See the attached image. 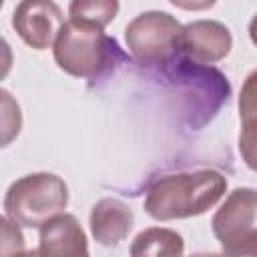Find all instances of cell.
<instances>
[{
    "instance_id": "obj_5",
    "label": "cell",
    "mask_w": 257,
    "mask_h": 257,
    "mask_svg": "<svg viewBox=\"0 0 257 257\" xmlns=\"http://www.w3.org/2000/svg\"><path fill=\"white\" fill-rule=\"evenodd\" d=\"M185 26L167 12H143L124 30L126 46L135 60L147 68H163L183 50Z\"/></svg>"
},
{
    "instance_id": "obj_4",
    "label": "cell",
    "mask_w": 257,
    "mask_h": 257,
    "mask_svg": "<svg viewBox=\"0 0 257 257\" xmlns=\"http://www.w3.org/2000/svg\"><path fill=\"white\" fill-rule=\"evenodd\" d=\"M66 205L68 187L52 173H34L14 181L4 199L6 217L24 227H42Z\"/></svg>"
},
{
    "instance_id": "obj_7",
    "label": "cell",
    "mask_w": 257,
    "mask_h": 257,
    "mask_svg": "<svg viewBox=\"0 0 257 257\" xmlns=\"http://www.w3.org/2000/svg\"><path fill=\"white\" fill-rule=\"evenodd\" d=\"M12 26L28 46L44 50L56 42L64 18L54 0H22L14 10Z\"/></svg>"
},
{
    "instance_id": "obj_6",
    "label": "cell",
    "mask_w": 257,
    "mask_h": 257,
    "mask_svg": "<svg viewBox=\"0 0 257 257\" xmlns=\"http://www.w3.org/2000/svg\"><path fill=\"white\" fill-rule=\"evenodd\" d=\"M211 225L227 255H257V191L235 189Z\"/></svg>"
},
{
    "instance_id": "obj_16",
    "label": "cell",
    "mask_w": 257,
    "mask_h": 257,
    "mask_svg": "<svg viewBox=\"0 0 257 257\" xmlns=\"http://www.w3.org/2000/svg\"><path fill=\"white\" fill-rule=\"evenodd\" d=\"M16 225L18 223L12 221L10 217L2 219V253L4 255L24 251V239H22V233L18 231Z\"/></svg>"
},
{
    "instance_id": "obj_12",
    "label": "cell",
    "mask_w": 257,
    "mask_h": 257,
    "mask_svg": "<svg viewBox=\"0 0 257 257\" xmlns=\"http://www.w3.org/2000/svg\"><path fill=\"white\" fill-rule=\"evenodd\" d=\"M118 12V0H70L68 16L76 24L104 28Z\"/></svg>"
},
{
    "instance_id": "obj_8",
    "label": "cell",
    "mask_w": 257,
    "mask_h": 257,
    "mask_svg": "<svg viewBox=\"0 0 257 257\" xmlns=\"http://www.w3.org/2000/svg\"><path fill=\"white\" fill-rule=\"evenodd\" d=\"M233 46L231 32L225 24L215 20H197L185 26L183 32V52L187 58L211 64L229 54Z\"/></svg>"
},
{
    "instance_id": "obj_17",
    "label": "cell",
    "mask_w": 257,
    "mask_h": 257,
    "mask_svg": "<svg viewBox=\"0 0 257 257\" xmlns=\"http://www.w3.org/2000/svg\"><path fill=\"white\" fill-rule=\"evenodd\" d=\"M217 0H171V4H175L177 8H183V10H207Z\"/></svg>"
},
{
    "instance_id": "obj_13",
    "label": "cell",
    "mask_w": 257,
    "mask_h": 257,
    "mask_svg": "<svg viewBox=\"0 0 257 257\" xmlns=\"http://www.w3.org/2000/svg\"><path fill=\"white\" fill-rule=\"evenodd\" d=\"M239 151L245 165L257 173V118L245 120L239 135Z\"/></svg>"
},
{
    "instance_id": "obj_1",
    "label": "cell",
    "mask_w": 257,
    "mask_h": 257,
    "mask_svg": "<svg viewBox=\"0 0 257 257\" xmlns=\"http://www.w3.org/2000/svg\"><path fill=\"white\" fill-rule=\"evenodd\" d=\"M227 179L211 169L175 173L157 179L145 197V211L157 221L197 217L217 205Z\"/></svg>"
},
{
    "instance_id": "obj_2",
    "label": "cell",
    "mask_w": 257,
    "mask_h": 257,
    "mask_svg": "<svg viewBox=\"0 0 257 257\" xmlns=\"http://www.w3.org/2000/svg\"><path fill=\"white\" fill-rule=\"evenodd\" d=\"M54 60L72 76L102 80L116 68L118 62H124L126 56L118 48L116 40L106 36L102 28L68 20L54 42Z\"/></svg>"
},
{
    "instance_id": "obj_14",
    "label": "cell",
    "mask_w": 257,
    "mask_h": 257,
    "mask_svg": "<svg viewBox=\"0 0 257 257\" xmlns=\"http://www.w3.org/2000/svg\"><path fill=\"white\" fill-rule=\"evenodd\" d=\"M239 114L243 122L257 118V70L251 72L243 82L239 94Z\"/></svg>"
},
{
    "instance_id": "obj_10",
    "label": "cell",
    "mask_w": 257,
    "mask_h": 257,
    "mask_svg": "<svg viewBox=\"0 0 257 257\" xmlns=\"http://www.w3.org/2000/svg\"><path fill=\"white\" fill-rule=\"evenodd\" d=\"M133 211L118 199H100L90 213L92 237L104 245L114 247L126 239L133 229Z\"/></svg>"
},
{
    "instance_id": "obj_18",
    "label": "cell",
    "mask_w": 257,
    "mask_h": 257,
    "mask_svg": "<svg viewBox=\"0 0 257 257\" xmlns=\"http://www.w3.org/2000/svg\"><path fill=\"white\" fill-rule=\"evenodd\" d=\"M249 36H251V42L257 46V16H253V20L249 22Z\"/></svg>"
},
{
    "instance_id": "obj_9",
    "label": "cell",
    "mask_w": 257,
    "mask_h": 257,
    "mask_svg": "<svg viewBox=\"0 0 257 257\" xmlns=\"http://www.w3.org/2000/svg\"><path fill=\"white\" fill-rule=\"evenodd\" d=\"M38 255H72L84 257L88 255L86 235L76 221V217L58 213L50 221L40 227V245Z\"/></svg>"
},
{
    "instance_id": "obj_15",
    "label": "cell",
    "mask_w": 257,
    "mask_h": 257,
    "mask_svg": "<svg viewBox=\"0 0 257 257\" xmlns=\"http://www.w3.org/2000/svg\"><path fill=\"white\" fill-rule=\"evenodd\" d=\"M2 106H4V139H2V143L8 145L10 139L14 135H18V131H20V110H18L16 102L12 106V98L6 90H2Z\"/></svg>"
},
{
    "instance_id": "obj_3",
    "label": "cell",
    "mask_w": 257,
    "mask_h": 257,
    "mask_svg": "<svg viewBox=\"0 0 257 257\" xmlns=\"http://www.w3.org/2000/svg\"><path fill=\"white\" fill-rule=\"evenodd\" d=\"M161 70L167 84L181 100L183 118L193 128H199L211 120L231 94V86L219 70L191 58L177 56Z\"/></svg>"
},
{
    "instance_id": "obj_11",
    "label": "cell",
    "mask_w": 257,
    "mask_h": 257,
    "mask_svg": "<svg viewBox=\"0 0 257 257\" xmlns=\"http://www.w3.org/2000/svg\"><path fill=\"white\" fill-rule=\"evenodd\" d=\"M183 237L171 229L153 227L139 233L131 245V255L135 257H175L183 255Z\"/></svg>"
}]
</instances>
